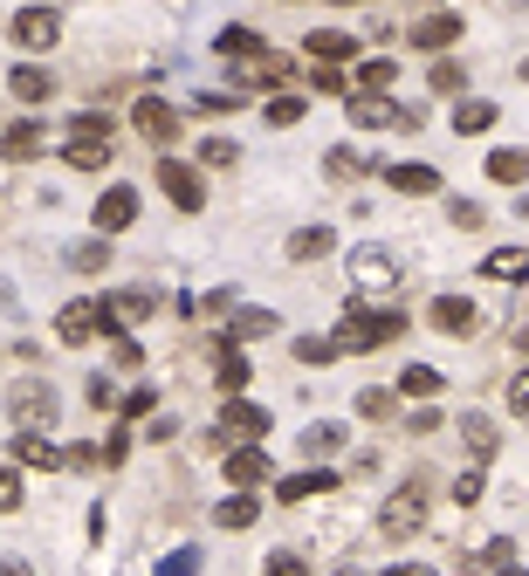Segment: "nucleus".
Masks as SVG:
<instances>
[{"label":"nucleus","instance_id":"obj_7","mask_svg":"<svg viewBox=\"0 0 529 576\" xmlns=\"http://www.w3.org/2000/svg\"><path fill=\"white\" fill-rule=\"evenodd\" d=\"M350 281H358L365 296H386V288H399V261L386 247H358L350 254Z\"/></svg>","mask_w":529,"mask_h":576},{"label":"nucleus","instance_id":"obj_50","mask_svg":"<svg viewBox=\"0 0 529 576\" xmlns=\"http://www.w3.org/2000/svg\"><path fill=\"white\" fill-rule=\"evenodd\" d=\"M447 214H453V227H482V206H474V199H453Z\"/></svg>","mask_w":529,"mask_h":576},{"label":"nucleus","instance_id":"obj_6","mask_svg":"<svg viewBox=\"0 0 529 576\" xmlns=\"http://www.w3.org/2000/svg\"><path fill=\"white\" fill-rule=\"evenodd\" d=\"M159 193L180 206V214H199V206H207V178H199L186 159H159Z\"/></svg>","mask_w":529,"mask_h":576},{"label":"nucleus","instance_id":"obj_27","mask_svg":"<svg viewBox=\"0 0 529 576\" xmlns=\"http://www.w3.org/2000/svg\"><path fill=\"white\" fill-rule=\"evenodd\" d=\"M331 247H337L331 227H296V233H289V261H323Z\"/></svg>","mask_w":529,"mask_h":576},{"label":"nucleus","instance_id":"obj_13","mask_svg":"<svg viewBox=\"0 0 529 576\" xmlns=\"http://www.w3.org/2000/svg\"><path fill=\"white\" fill-rule=\"evenodd\" d=\"M453 42H461V14H419L413 21V48H426V56H434V48H453Z\"/></svg>","mask_w":529,"mask_h":576},{"label":"nucleus","instance_id":"obj_14","mask_svg":"<svg viewBox=\"0 0 529 576\" xmlns=\"http://www.w3.org/2000/svg\"><path fill=\"white\" fill-rule=\"evenodd\" d=\"M151 316V296L145 288H124V296H104V336H117L124 323H145Z\"/></svg>","mask_w":529,"mask_h":576},{"label":"nucleus","instance_id":"obj_19","mask_svg":"<svg viewBox=\"0 0 529 576\" xmlns=\"http://www.w3.org/2000/svg\"><path fill=\"white\" fill-rule=\"evenodd\" d=\"M275 309H234V323H227V336L220 344H255V336H275Z\"/></svg>","mask_w":529,"mask_h":576},{"label":"nucleus","instance_id":"obj_36","mask_svg":"<svg viewBox=\"0 0 529 576\" xmlns=\"http://www.w3.org/2000/svg\"><path fill=\"white\" fill-rule=\"evenodd\" d=\"M392 412H399L392 391H378V384H365V391H358V418H371V426H378V418H392Z\"/></svg>","mask_w":529,"mask_h":576},{"label":"nucleus","instance_id":"obj_34","mask_svg":"<svg viewBox=\"0 0 529 576\" xmlns=\"http://www.w3.org/2000/svg\"><path fill=\"white\" fill-rule=\"evenodd\" d=\"M214 56H227V62H248V56H262V35L227 28V35H214Z\"/></svg>","mask_w":529,"mask_h":576},{"label":"nucleus","instance_id":"obj_47","mask_svg":"<svg viewBox=\"0 0 529 576\" xmlns=\"http://www.w3.org/2000/svg\"><path fill=\"white\" fill-rule=\"evenodd\" d=\"M453 502H461V508L482 502V474H461V481H453Z\"/></svg>","mask_w":529,"mask_h":576},{"label":"nucleus","instance_id":"obj_57","mask_svg":"<svg viewBox=\"0 0 529 576\" xmlns=\"http://www.w3.org/2000/svg\"><path fill=\"white\" fill-rule=\"evenodd\" d=\"M8 302H14V288H8V281H0V309H8Z\"/></svg>","mask_w":529,"mask_h":576},{"label":"nucleus","instance_id":"obj_23","mask_svg":"<svg viewBox=\"0 0 529 576\" xmlns=\"http://www.w3.org/2000/svg\"><path fill=\"white\" fill-rule=\"evenodd\" d=\"M255 515H262L255 487H241V494H227V502L214 508V529H255Z\"/></svg>","mask_w":529,"mask_h":576},{"label":"nucleus","instance_id":"obj_54","mask_svg":"<svg viewBox=\"0 0 529 576\" xmlns=\"http://www.w3.org/2000/svg\"><path fill=\"white\" fill-rule=\"evenodd\" d=\"M509 556H516V549H509V542H502V535H495V542L482 549V563H488V569H509Z\"/></svg>","mask_w":529,"mask_h":576},{"label":"nucleus","instance_id":"obj_29","mask_svg":"<svg viewBox=\"0 0 529 576\" xmlns=\"http://www.w3.org/2000/svg\"><path fill=\"white\" fill-rule=\"evenodd\" d=\"M69 268H76V275H104V268H111V241H104V233L76 241V247H69Z\"/></svg>","mask_w":529,"mask_h":576},{"label":"nucleus","instance_id":"obj_52","mask_svg":"<svg viewBox=\"0 0 529 576\" xmlns=\"http://www.w3.org/2000/svg\"><path fill=\"white\" fill-rule=\"evenodd\" d=\"M509 405H516V412H529V364H522V371L509 378Z\"/></svg>","mask_w":529,"mask_h":576},{"label":"nucleus","instance_id":"obj_1","mask_svg":"<svg viewBox=\"0 0 529 576\" xmlns=\"http://www.w3.org/2000/svg\"><path fill=\"white\" fill-rule=\"evenodd\" d=\"M399 330H406V316H392V309H386V316H378V309H365V302H350V309H344V323H337V336H331V344H337V350H378V344H392Z\"/></svg>","mask_w":529,"mask_h":576},{"label":"nucleus","instance_id":"obj_56","mask_svg":"<svg viewBox=\"0 0 529 576\" xmlns=\"http://www.w3.org/2000/svg\"><path fill=\"white\" fill-rule=\"evenodd\" d=\"M386 576H434V569H426V563H392Z\"/></svg>","mask_w":529,"mask_h":576},{"label":"nucleus","instance_id":"obj_60","mask_svg":"<svg viewBox=\"0 0 529 576\" xmlns=\"http://www.w3.org/2000/svg\"><path fill=\"white\" fill-rule=\"evenodd\" d=\"M522 83H529V62H522Z\"/></svg>","mask_w":529,"mask_h":576},{"label":"nucleus","instance_id":"obj_3","mask_svg":"<svg viewBox=\"0 0 529 576\" xmlns=\"http://www.w3.org/2000/svg\"><path fill=\"white\" fill-rule=\"evenodd\" d=\"M8 418L21 433H48L56 426V384L48 378H14L8 384Z\"/></svg>","mask_w":529,"mask_h":576},{"label":"nucleus","instance_id":"obj_5","mask_svg":"<svg viewBox=\"0 0 529 576\" xmlns=\"http://www.w3.org/2000/svg\"><path fill=\"white\" fill-rule=\"evenodd\" d=\"M8 35H14V48L42 56V48H56V42H62V14H56V8H21V14L8 21Z\"/></svg>","mask_w":529,"mask_h":576},{"label":"nucleus","instance_id":"obj_49","mask_svg":"<svg viewBox=\"0 0 529 576\" xmlns=\"http://www.w3.org/2000/svg\"><path fill=\"white\" fill-rule=\"evenodd\" d=\"M434 90H440V96L461 90V62H434Z\"/></svg>","mask_w":529,"mask_h":576},{"label":"nucleus","instance_id":"obj_45","mask_svg":"<svg viewBox=\"0 0 529 576\" xmlns=\"http://www.w3.org/2000/svg\"><path fill=\"white\" fill-rule=\"evenodd\" d=\"M199 111H207V117H227V111H241V96H234V90H207V96H199Z\"/></svg>","mask_w":529,"mask_h":576},{"label":"nucleus","instance_id":"obj_58","mask_svg":"<svg viewBox=\"0 0 529 576\" xmlns=\"http://www.w3.org/2000/svg\"><path fill=\"white\" fill-rule=\"evenodd\" d=\"M495 576H522V569H516V563H509V569H495Z\"/></svg>","mask_w":529,"mask_h":576},{"label":"nucleus","instance_id":"obj_4","mask_svg":"<svg viewBox=\"0 0 529 576\" xmlns=\"http://www.w3.org/2000/svg\"><path fill=\"white\" fill-rule=\"evenodd\" d=\"M262 433H268V412L248 405V399H227L220 418H214V439H220V447H262Z\"/></svg>","mask_w":529,"mask_h":576},{"label":"nucleus","instance_id":"obj_28","mask_svg":"<svg viewBox=\"0 0 529 576\" xmlns=\"http://www.w3.org/2000/svg\"><path fill=\"white\" fill-rule=\"evenodd\" d=\"M488 178H495V186H522V178H529V151H516V145L488 151Z\"/></svg>","mask_w":529,"mask_h":576},{"label":"nucleus","instance_id":"obj_39","mask_svg":"<svg viewBox=\"0 0 529 576\" xmlns=\"http://www.w3.org/2000/svg\"><path fill=\"white\" fill-rule=\"evenodd\" d=\"M323 172H331V178H358V172H365V159H358L350 145H337L331 159H323Z\"/></svg>","mask_w":529,"mask_h":576},{"label":"nucleus","instance_id":"obj_15","mask_svg":"<svg viewBox=\"0 0 529 576\" xmlns=\"http://www.w3.org/2000/svg\"><path fill=\"white\" fill-rule=\"evenodd\" d=\"M14 466H42V474H56L62 447H56L48 433H14Z\"/></svg>","mask_w":529,"mask_h":576},{"label":"nucleus","instance_id":"obj_38","mask_svg":"<svg viewBox=\"0 0 529 576\" xmlns=\"http://www.w3.org/2000/svg\"><path fill=\"white\" fill-rule=\"evenodd\" d=\"M331 357H337L331 336H296V364H331Z\"/></svg>","mask_w":529,"mask_h":576},{"label":"nucleus","instance_id":"obj_9","mask_svg":"<svg viewBox=\"0 0 529 576\" xmlns=\"http://www.w3.org/2000/svg\"><path fill=\"white\" fill-rule=\"evenodd\" d=\"M131 220H138V193H131V186H111L104 199L90 206V227L104 233V241H111V233H124V227H131Z\"/></svg>","mask_w":529,"mask_h":576},{"label":"nucleus","instance_id":"obj_17","mask_svg":"<svg viewBox=\"0 0 529 576\" xmlns=\"http://www.w3.org/2000/svg\"><path fill=\"white\" fill-rule=\"evenodd\" d=\"M8 96H21V103H48V96H56V76H48L42 62H21V69H8Z\"/></svg>","mask_w":529,"mask_h":576},{"label":"nucleus","instance_id":"obj_10","mask_svg":"<svg viewBox=\"0 0 529 576\" xmlns=\"http://www.w3.org/2000/svg\"><path fill=\"white\" fill-rule=\"evenodd\" d=\"M426 323H434L440 336H474V330H482V316H474V302H468V296H434Z\"/></svg>","mask_w":529,"mask_h":576},{"label":"nucleus","instance_id":"obj_53","mask_svg":"<svg viewBox=\"0 0 529 576\" xmlns=\"http://www.w3.org/2000/svg\"><path fill=\"white\" fill-rule=\"evenodd\" d=\"M111 357L124 364V371H138V364H145V357H138V344H131V336H117V344H111Z\"/></svg>","mask_w":529,"mask_h":576},{"label":"nucleus","instance_id":"obj_42","mask_svg":"<svg viewBox=\"0 0 529 576\" xmlns=\"http://www.w3.org/2000/svg\"><path fill=\"white\" fill-rule=\"evenodd\" d=\"M234 159H241V151L227 145V138H207V145H199V165H214V172H220V165H234Z\"/></svg>","mask_w":529,"mask_h":576},{"label":"nucleus","instance_id":"obj_51","mask_svg":"<svg viewBox=\"0 0 529 576\" xmlns=\"http://www.w3.org/2000/svg\"><path fill=\"white\" fill-rule=\"evenodd\" d=\"M310 83H317V90H323V96H337V90H344V76H337V69H331V62H317V76H310Z\"/></svg>","mask_w":529,"mask_h":576},{"label":"nucleus","instance_id":"obj_33","mask_svg":"<svg viewBox=\"0 0 529 576\" xmlns=\"http://www.w3.org/2000/svg\"><path fill=\"white\" fill-rule=\"evenodd\" d=\"M302 453H310V460L344 453V426H331V418H323V426H310V433H302Z\"/></svg>","mask_w":529,"mask_h":576},{"label":"nucleus","instance_id":"obj_43","mask_svg":"<svg viewBox=\"0 0 529 576\" xmlns=\"http://www.w3.org/2000/svg\"><path fill=\"white\" fill-rule=\"evenodd\" d=\"M199 569V549H172V556L159 563V576H193Z\"/></svg>","mask_w":529,"mask_h":576},{"label":"nucleus","instance_id":"obj_44","mask_svg":"<svg viewBox=\"0 0 529 576\" xmlns=\"http://www.w3.org/2000/svg\"><path fill=\"white\" fill-rule=\"evenodd\" d=\"M21 508V474L14 466H0V515H14Z\"/></svg>","mask_w":529,"mask_h":576},{"label":"nucleus","instance_id":"obj_21","mask_svg":"<svg viewBox=\"0 0 529 576\" xmlns=\"http://www.w3.org/2000/svg\"><path fill=\"white\" fill-rule=\"evenodd\" d=\"M302 48H310V62H350V56H358V35H337V28H317L310 42H302Z\"/></svg>","mask_w":529,"mask_h":576},{"label":"nucleus","instance_id":"obj_2","mask_svg":"<svg viewBox=\"0 0 529 576\" xmlns=\"http://www.w3.org/2000/svg\"><path fill=\"white\" fill-rule=\"evenodd\" d=\"M426 529V481H406V487H392L386 502H378V535L386 542H406Z\"/></svg>","mask_w":529,"mask_h":576},{"label":"nucleus","instance_id":"obj_55","mask_svg":"<svg viewBox=\"0 0 529 576\" xmlns=\"http://www.w3.org/2000/svg\"><path fill=\"white\" fill-rule=\"evenodd\" d=\"M0 576H35V569L21 563V556H0Z\"/></svg>","mask_w":529,"mask_h":576},{"label":"nucleus","instance_id":"obj_30","mask_svg":"<svg viewBox=\"0 0 529 576\" xmlns=\"http://www.w3.org/2000/svg\"><path fill=\"white\" fill-rule=\"evenodd\" d=\"M482 275H495V281H529V247H495V254L482 261Z\"/></svg>","mask_w":529,"mask_h":576},{"label":"nucleus","instance_id":"obj_41","mask_svg":"<svg viewBox=\"0 0 529 576\" xmlns=\"http://www.w3.org/2000/svg\"><path fill=\"white\" fill-rule=\"evenodd\" d=\"M69 138H111V117L104 111H83V117L69 124Z\"/></svg>","mask_w":529,"mask_h":576},{"label":"nucleus","instance_id":"obj_12","mask_svg":"<svg viewBox=\"0 0 529 576\" xmlns=\"http://www.w3.org/2000/svg\"><path fill=\"white\" fill-rule=\"evenodd\" d=\"M42 151H48V130H42V124H28V117H21V124H8V130H0V159L28 165V159H42Z\"/></svg>","mask_w":529,"mask_h":576},{"label":"nucleus","instance_id":"obj_35","mask_svg":"<svg viewBox=\"0 0 529 576\" xmlns=\"http://www.w3.org/2000/svg\"><path fill=\"white\" fill-rule=\"evenodd\" d=\"M392 76H399V62H392V56H371V62L358 69V90H371V96H386V90H392Z\"/></svg>","mask_w":529,"mask_h":576},{"label":"nucleus","instance_id":"obj_40","mask_svg":"<svg viewBox=\"0 0 529 576\" xmlns=\"http://www.w3.org/2000/svg\"><path fill=\"white\" fill-rule=\"evenodd\" d=\"M262 576H310V563H302L296 549H275V556L262 563Z\"/></svg>","mask_w":529,"mask_h":576},{"label":"nucleus","instance_id":"obj_8","mask_svg":"<svg viewBox=\"0 0 529 576\" xmlns=\"http://www.w3.org/2000/svg\"><path fill=\"white\" fill-rule=\"evenodd\" d=\"M131 124H138L145 145H172V138H180V111L159 103V96H138V103H131Z\"/></svg>","mask_w":529,"mask_h":576},{"label":"nucleus","instance_id":"obj_26","mask_svg":"<svg viewBox=\"0 0 529 576\" xmlns=\"http://www.w3.org/2000/svg\"><path fill=\"white\" fill-rule=\"evenodd\" d=\"M62 159H69L76 172H104V165H111V138H69Z\"/></svg>","mask_w":529,"mask_h":576},{"label":"nucleus","instance_id":"obj_24","mask_svg":"<svg viewBox=\"0 0 529 576\" xmlns=\"http://www.w3.org/2000/svg\"><path fill=\"white\" fill-rule=\"evenodd\" d=\"M214 384L227 391V399H241V391H248V357H241L234 344H220V350H214Z\"/></svg>","mask_w":529,"mask_h":576},{"label":"nucleus","instance_id":"obj_22","mask_svg":"<svg viewBox=\"0 0 529 576\" xmlns=\"http://www.w3.org/2000/svg\"><path fill=\"white\" fill-rule=\"evenodd\" d=\"M386 186L426 199V193H440V172H434V165H386Z\"/></svg>","mask_w":529,"mask_h":576},{"label":"nucleus","instance_id":"obj_20","mask_svg":"<svg viewBox=\"0 0 529 576\" xmlns=\"http://www.w3.org/2000/svg\"><path fill=\"white\" fill-rule=\"evenodd\" d=\"M461 439H468L474 460H495V453H502V433H495L488 412H468V418H461Z\"/></svg>","mask_w":529,"mask_h":576},{"label":"nucleus","instance_id":"obj_25","mask_svg":"<svg viewBox=\"0 0 529 576\" xmlns=\"http://www.w3.org/2000/svg\"><path fill=\"white\" fill-rule=\"evenodd\" d=\"M331 487H337L331 466H310V474H289L283 487H275V502H310V494H331Z\"/></svg>","mask_w":529,"mask_h":576},{"label":"nucleus","instance_id":"obj_46","mask_svg":"<svg viewBox=\"0 0 529 576\" xmlns=\"http://www.w3.org/2000/svg\"><path fill=\"white\" fill-rule=\"evenodd\" d=\"M62 466H76V474H90V466H104V447H69Z\"/></svg>","mask_w":529,"mask_h":576},{"label":"nucleus","instance_id":"obj_59","mask_svg":"<svg viewBox=\"0 0 529 576\" xmlns=\"http://www.w3.org/2000/svg\"><path fill=\"white\" fill-rule=\"evenodd\" d=\"M337 8H365V0H337Z\"/></svg>","mask_w":529,"mask_h":576},{"label":"nucleus","instance_id":"obj_32","mask_svg":"<svg viewBox=\"0 0 529 576\" xmlns=\"http://www.w3.org/2000/svg\"><path fill=\"white\" fill-rule=\"evenodd\" d=\"M440 371H434V364H406V371H399V391H406V399H440Z\"/></svg>","mask_w":529,"mask_h":576},{"label":"nucleus","instance_id":"obj_37","mask_svg":"<svg viewBox=\"0 0 529 576\" xmlns=\"http://www.w3.org/2000/svg\"><path fill=\"white\" fill-rule=\"evenodd\" d=\"M262 111H268V124H275V130H289V124H302V111H310V103H302V96H268Z\"/></svg>","mask_w":529,"mask_h":576},{"label":"nucleus","instance_id":"obj_31","mask_svg":"<svg viewBox=\"0 0 529 576\" xmlns=\"http://www.w3.org/2000/svg\"><path fill=\"white\" fill-rule=\"evenodd\" d=\"M495 124V103H482V96H468V103H453V130L461 138H482V130Z\"/></svg>","mask_w":529,"mask_h":576},{"label":"nucleus","instance_id":"obj_11","mask_svg":"<svg viewBox=\"0 0 529 576\" xmlns=\"http://www.w3.org/2000/svg\"><path fill=\"white\" fill-rule=\"evenodd\" d=\"M96 330H104V302H69L62 316H56V336H62L69 350H76V344H90Z\"/></svg>","mask_w":529,"mask_h":576},{"label":"nucleus","instance_id":"obj_16","mask_svg":"<svg viewBox=\"0 0 529 576\" xmlns=\"http://www.w3.org/2000/svg\"><path fill=\"white\" fill-rule=\"evenodd\" d=\"M350 124H358V130H386V124H413V117H406V111H392L386 96L358 90V96H350Z\"/></svg>","mask_w":529,"mask_h":576},{"label":"nucleus","instance_id":"obj_48","mask_svg":"<svg viewBox=\"0 0 529 576\" xmlns=\"http://www.w3.org/2000/svg\"><path fill=\"white\" fill-rule=\"evenodd\" d=\"M90 405L111 412V405H117V384H111V378H90Z\"/></svg>","mask_w":529,"mask_h":576},{"label":"nucleus","instance_id":"obj_18","mask_svg":"<svg viewBox=\"0 0 529 576\" xmlns=\"http://www.w3.org/2000/svg\"><path fill=\"white\" fill-rule=\"evenodd\" d=\"M227 481H234V487H262L268 481V453L262 447H227Z\"/></svg>","mask_w":529,"mask_h":576},{"label":"nucleus","instance_id":"obj_61","mask_svg":"<svg viewBox=\"0 0 529 576\" xmlns=\"http://www.w3.org/2000/svg\"><path fill=\"white\" fill-rule=\"evenodd\" d=\"M337 576H358V569H337Z\"/></svg>","mask_w":529,"mask_h":576}]
</instances>
